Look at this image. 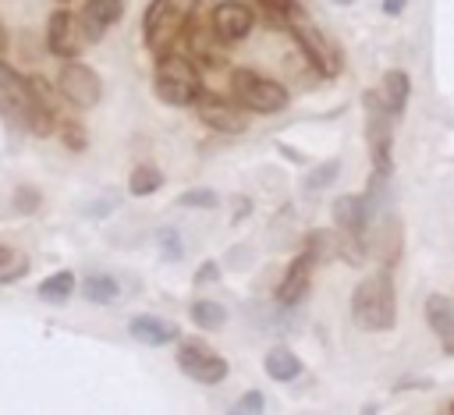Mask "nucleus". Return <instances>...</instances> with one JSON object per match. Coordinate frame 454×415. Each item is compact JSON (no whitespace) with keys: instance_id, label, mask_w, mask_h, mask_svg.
<instances>
[{"instance_id":"obj_1","label":"nucleus","mask_w":454,"mask_h":415,"mask_svg":"<svg viewBox=\"0 0 454 415\" xmlns=\"http://www.w3.org/2000/svg\"><path fill=\"white\" fill-rule=\"evenodd\" d=\"M351 323L358 330H369V333L390 330L397 323V294H394L390 270L369 273L355 287V294H351Z\"/></svg>"},{"instance_id":"obj_2","label":"nucleus","mask_w":454,"mask_h":415,"mask_svg":"<svg viewBox=\"0 0 454 415\" xmlns=\"http://www.w3.org/2000/svg\"><path fill=\"white\" fill-rule=\"evenodd\" d=\"M153 92L167 103V106H195L202 89V71L199 64L177 46L163 57H156V74H153Z\"/></svg>"},{"instance_id":"obj_3","label":"nucleus","mask_w":454,"mask_h":415,"mask_svg":"<svg viewBox=\"0 0 454 415\" xmlns=\"http://www.w3.org/2000/svg\"><path fill=\"white\" fill-rule=\"evenodd\" d=\"M195 7L199 0H149L142 14V32H145V46L153 57H163L181 46V35L192 25Z\"/></svg>"},{"instance_id":"obj_4","label":"nucleus","mask_w":454,"mask_h":415,"mask_svg":"<svg viewBox=\"0 0 454 415\" xmlns=\"http://www.w3.org/2000/svg\"><path fill=\"white\" fill-rule=\"evenodd\" d=\"M231 96L245 110H252V114H280L291 103V92L280 82H273L266 74H255L248 67H241V71L231 74Z\"/></svg>"},{"instance_id":"obj_5","label":"nucleus","mask_w":454,"mask_h":415,"mask_svg":"<svg viewBox=\"0 0 454 415\" xmlns=\"http://www.w3.org/2000/svg\"><path fill=\"white\" fill-rule=\"evenodd\" d=\"M291 35H294L301 57H305L319 74H326V78L340 74V50H337V46L330 43V35H326L323 28H316L301 11L291 14Z\"/></svg>"},{"instance_id":"obj_6","label":"nucleus","mask_w":454,"mask_h":415,"mask_svg":"<svg viewBox=\"0 0 454 415\" xmlns=\"http://www.w3.org/2000/svg\"><path fill=\"white\" fill-rule=\"evenodd\" d=\"M177 369H181L188 380L206 383V387L223 383L227 372H231L227 358L216 355V351H213L206 341H199V337H184V341L177 344Z\"/></svg>"},{"instance_id":"obj_7","label":"nucleus","mask_w":454,"mask_h":415,"mask_svg":"<svg viewBox=\"0 0 454 415\" xmlns=\"http://www.w3.org/2000/svg\"><path fill=\"white\" fill-rule=\"evenodd\" d=\"M57 92H60L71 106H78V110H92V106L103 99V78H99L89 64H82L78 57H71V60L60 64Z\"/></svg>"},{"instance_id":"obj_8","label":"nucleus","mask_w":454,"mask_h":415,"mask_svg":"<svg viewBox=\"0 0 454 415\" xmlns=\"http://www.w3.org/2000/svg\"><path fill=\"white\" fill-rule=\"evenodd\" d=\"M390 121L394 114L380 103L376 92H365V138H369V156H372V174L390 177L394 160H390Z\"/></svg>"},{"instance_id":"obj_9","label":"nucleus","mask_w":454,"mask_h":415,"mask_svg":"<svg viewBox=\"0 0 454 415\" xmlns=\"http://www.w3.org/2000/svg\"><path fill=\"white\" fill-rule=\"evenodd\" d=\"M195 114H199V121H202L206 128H213V131H220V135H241V131L248 128V121H245V106H241L234 96L223 99V96H209V92H202L199 103H195Z\"/></svg>"},{"instance_id":"obj_10","label":"nucleus","mask_w":454,"mask_h":415,"mask_svg":"<svg viewBox=\"0 0 454 415\" xmlns=\"http://www.w3.org/2000/svg\"><path fill=\"white\" fill-rule=\"evenodd\" d=\"M209 25L223 43H245L255 28V11L241 0H220L209 14Z\"/></svg>"},{"instance_id":"obj_11","label":"nucleus","mask_w":454,"mask_h":415,"mask_svg":"<svg viewBox=\"0 0 454 415\" xmlns=\"http://www.w3.org/2000/svg\"><path fill=\"white\" fill-rule=\"evenodd\" d=\"M89 39H85V32H82V25H78V18H71V11H53L50 14V21H46V50L53 53V57H60V60H71V57H78L82 53V46H85Z\"/></svg>"},{"instance_id":"obj_12","label":"nucleus","mask_w":454,"mask_h":415,"mask_svg":"<svg viewBox=\"0 0 454 415\" xmlns=\"http://www.w3.org/2000/svg\"><path fill=\"white\" fill-rule=\"evenodd\" d=\"M0 96H4V106L14 110L21 121H25V114H32V110L43 103V99L32 92L28 74L14 71V64H4V60H0Z\"/></svg>"},{"instance_id":"obj_13","label":"nucleus","mask_w":454,"mask_h":415,"mask_svg":"<svg viewBox=\"0 0 454 415\" xmlns=\"http://www.w3.org/2000/svg\"><path fill=\"white\" fill-rule=\"evenodd\" d=\"M316 262H319V255L305 245V252L287 266V273H284V280H280V287H277V301L280 305H298L305 294H309V284H312V270H316Z\"/></svg>"},{"instance_id":"obj_14","label":"nucleus","mask_w":454,"mask_h":415,"mask_svg":"<svg viewBox=\"0 0 454 415\" xmlns=\"http://www.w3.org/2000/svg\"><path fill=\"white\" fill-rule=\"evenodd\" d=\"M121 14H124V4L121 0H89L82 7V14H78V25H82L85 39L96 43V39L106 35V28H114L121 21Z\"/></svg>"},{"instance_id":"obj_15","label":"nucleus","mask_w":454,"mask_h":415,"mask_svg":"<svg viewBox=\"0 0 454 415\" xmlns=\"http://www.w3.org/2000/svg\"><path fill=\"white\" fill-rule=\"evenodd\" d=\"M372 202L365 195H337L333 199V223L348 234H365L369 220H372Z\"/></svg>"},{"instance_id":"obj_16","label":"nucleus","mask_w":454,"mask_h":415,"mask_svg":"<svg viewBox=\"0 0 454 415\" xmlns=\"http://www.w3.org/2000/svg\"><path fill=\"white\" fill-rule=\"evenodd\" d=\"M426 323L440 337L443 351L454 355V298L450 294H429L426 298Z\"/></svg>"},{"instance_id":"obj_17","label":"nucleus","mask_w":454,"mask_h":415,"mask_svg":"<svg viewBox=\"0 0 454 415\" xmlns=\"http://www.w3.org/2000/svg\"><path fill=\"white\" fill-rule=\"evenodd\" d=\"M128 333L138 341V344H149V348H163V344H174L177 341V326L170 319H160V316H135L128 323Z\"/></svg>"},{"instance_id":"obj_18","label":"nucleus","mask_w":454,"mask_h":415,"mask_svg":"<svg viewBox=\"0 0 454 415\" xmlns=\"http://www.w3.org/2000/svg\"><path fill=\"white\" fill-rule=\"evenodd\" d=\"M376 96H380V103H383V106H387L394 117H401V114H404V106H408V96H411V78H408L401 67L383 71Z\"/></svg>"},{"instance_id":"obj_19","label":"nucleus","mask_w":454,"mask_h":415,"mask_svg":"<svg viewBox=\"0 0 454 415\" xmlns=\"http://www.w3.org/2000/svg\"><path fill=\"white\" fill-rule=\"evenodd\" d=\"M262 369H266V376H270V380H277V383H291V380H298V376H301V358H298L291 348L277 344V348H270V351H266Z\"/></svg>"},{"instance_id":"obj_20","label":"nucleus","mask_w":454,"mask_h":415,"mask_svg":"<svg viewBox=\"0 0 454 415\" xmlns=\"http://www.w3.org/2000/svg\"><path fill=\"white\" fill-rule=\"evenodd\" d=\"M82 294H85L92 305H114V301L121 298V284H117V277H110V273H89V277L82 280Z\"/></svg>"},{"instance_id":"obj_21","label":"nucleus","mask_w":454,"mask_h":415,"mask_svg":"<svg viewBox=\"0 0 454 415\" xmlns=\"http://www.w3.org/2000/svg\"><path fill=\"white\" fill-rule=\"evenodd\" d=\"M188 316H192V323H195L199 330H209V333L227 326V309H223L220 301H213V298H199V301H192Z\"/></svg>"},{"instance_id":"obj_22","label":"nucleus","mask_w":454,"mask_h":415,"mask_svg":"<svg viewBox=\"0 0 454 415\" xmlns=\"http://www.w3.org/2000/svg\"><path fill=\"white\" fill-rule=\"evenodd\" d=\"M74 287H78V277H74L71 270H57V273H50V277L39 284V298L50 301V305H60V301L71 298Z\"/></svg>"},{"instance_id":"obj_23","label":"nucleus","mask_w":454,"mask_h":415,"mask_svg":"<svg viewBox=\"0 0 454 415\" xmlns=\"http://www.w3.org/2000/svg\"><path fill=\"white\" fill-rule=\"evenodd\" d=\"M163 188V174H160V167H149V163H142V167H135L131 174H128V192L131 195H153V192H160Z\"/></svg>"},{"instance_id":"obj_24","label":"nucleus","mask_w":454,"mask_h":415,"mask_svg":"<svg viewBox=\"0 0 454 415\" xmlns=\"http://www.w3.org/2000/svg\"><path fill=\"white\" fill-rule=\"evenodd\" d=\"M60 138H64V145L74 149V153H85V149H89V135H85V128H82L78 121H64V124H60Z\"/></svg>"},{"instance_id":"obj_25","label":"nucleus","mask_w":454,"mask_h":415,"mask_svg":"<svg viewBox=\"0 0 454 415\" xmlns=\"http://www.w3.org/2000/svg\"><path fill=\"white\" fill-rule=\"evenodd\" d=\"M177 202H181V206H192V209H213V206H216V192H209V188H192V192H181Z\"/></svg>"},{"instance_id":"obj_26","label":"nucleus","mask_w":454,"mask_h":415,"mask_svg":"<svg viewBox=\"0 0 454 415\" xmlns=\"http://www.w3.org/2000/svg\"><path fill=\"white\" fill-rule=\"evenodd\" d=\"M337 170H340V160H330V163H323V167H319L312 177H305V188H312V192H316V188L330 184V181L337 177Z\"/></svg>"},{"instance_id":"obj_27","label":"nucleus","mask_w":454,"mask_h":415,"mask_svg":"<svg viewBox=\"0 0 454 415\" xmlns=\"http://www.w3.org/2000/svg\"><path fill=\"white\" fill-rule=\"evenodd\" d=\"M255 4L266 11V18H291L298 11V0H255Z\"/></svg>"},{"instance_id":"obj_28","label":"nucleus","mask_w":454,"mask_h":415,"mask_svg":"<svg viewBox=\"0 0 454 415\" xmlns=\"http://www.w3.org/2000/svg\"><path fill=\"white\" fill-rule=\"evenodd\" d=\"M156 245L167 252V259H177V255H181V241H177V231H174V227H163V231L156 234Z\"/></svg>"},{"instance_id":"obj_29","label":"nucleus","mask_w":454,"mask_h":415,"mask_svg":"<svg viewBox=\"0 0 454 415\" xmlns=\"http://www.w3.org/2000/svg\"><path fill=\"white\" fill-rule=\"evenodd\" d=\"M209 280H213V284L220 280V266H216L213 259H206V262H202V266L195 270V280H192V284H195V287H206Z\"/></svg>"},{"instance_id":"obj_30","label":"nucleus","mask_w":454,"mask_h":415,"mask_svg":"<svg viewBox=\"0 0 454 415\" xmlns=\"http://www.w3.org/2000/svg\"><path fill=\"white\" fill-rule=\"evenodd\" d=\"M262 408H266V397H262L259 390H248V394L234 404V411H262Z\"/></svg>"},{"instance_id":"obj_31","label":"nucleus","mask_w":454,"mask_h":415,"mask_svg":"<svg viewBox=\"0 0 454 415\" xmlns=\"http://www.w3.org/2000/svg\"><path fill=\"white\" fill-rule=\"evenodd\" d=\"M14 202H18L21 213H32L35 202H39V192H35V188H18V192H14Z\"/></svg>"},{"instance_id":"obj_32","label":"nucleus","mask_w":454,"mask_h":415,"mask_svg":"<svg viewBox=\"0 0 454 415\" xmlns=\"http://www.w3.org/2000/svg\"><path fill=\"white\" fill-rule=\"evenodd\" d=\"M28 82H32V92H35L43 103H50V106H53V89H50V82H46L43 74H28Z\"/></svg>"},{"instance_id":"obj_33","label":"nucleus","mask_w":454,"mask_h":415,"mask_svg":"<svg viewBox=\"0 0 454 415\" xmlns=\"http://www.w3.org/2000/svg\"><path fill=\"white\" fill-rule=\"evenodd\" d=\"M408 4H411V0H383L380 7H383V14H390V18H397V14H401V11L408 7Z\"/></svg>"},{"instance_id":"obj_34","label":"nucleus","mask_w":454,"mask_h":415,"mask_svg":"<svg viewBox=\"0 0 454 415\" xmlns=\"http://www.w3.org/2000/svg\"><path fill=\"white\" fill-rule=\"evenodd\" d=\"M7 262H14V252H11L7 245H0V270H4Z\"/></svg>"},{"instance_id":"obj_35","label":"nucleus","mask_w":454,"mask_h":415,"mask_svg":"<svg viewBox=\"0 0 454 415\" xmlns=\"http://www.w3.org/2000/svg\"><path fill=\"white\" fill-rule=\"evenodd\" d=\"M7 50V32H4V25H0V53Z\"/></svg>"},{"instance_id":"obj_36","label":"nucleus","mask_w":454,"mask_h":415,"mask_svg":"<svg viewBox=\"0 0 454 415\" xmlns=\"http://www.w3.org/2000/svg\"><path fill=\"white\" fill-rule=\"evenodd\" d=\"M447 411H450V415H454V401H450V404H447Z\"/></svg>"},{"instance_id":"obj_37","label":"nucleus","mask_w":454,"mask_h":415,"mask_svg":"<svg viewBox=\"0 0 454 415\" xmlns=\"http://www.w3.org/2000/svg\"><path fill=\"white\" fill-rule=\"evenodd\" d=\"M337 4H351V0H337Z\"/></svg>"},{"instance_id":"obj_38","label":"nucleus","mask_w":454,"mask_h":415,"mask_svg":"<svg viewBox=\"0 0 454 415\" xmlns=\"http://www.w3.org/2000/svg\"><path fill=\"white\" fill-rule=\"evenodd\" d=\"M57 4H64V0H57Z\"/></svg>"}]
</instances>
